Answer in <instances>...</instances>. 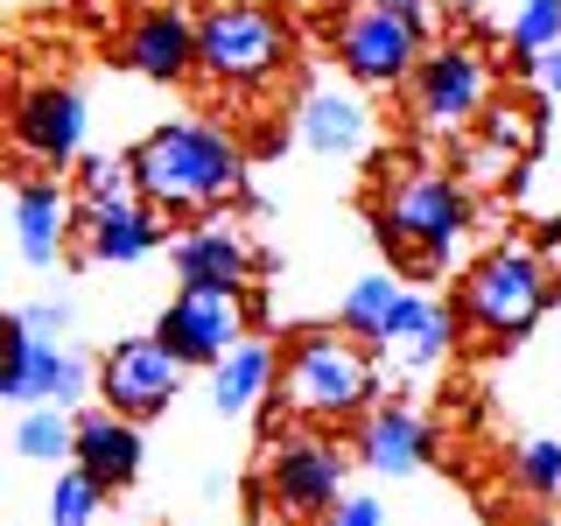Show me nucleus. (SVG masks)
<instances>
[{"mask_svg": "<svg viewBox=\"0 0 561 526\" xmlns=\"http://www.w3.org/2000/svg\"><path fill=\"white\" fill-rule=\"evenodd\" d=\"M127 162L140 175V204H154L162 218H210L218 204H232L239 190H245L239 140L225 134V127H204V119L154 127Z\"/></svg>", "mask_w": 561, "mask_h": 526, "instance_id": "nucleus-1", "label": "nucleus"}, {"mask_svg": "<svg viewBox=\"0 0 561 526\" xmlns=\"http://www.w3.org/2000/svg\"><path fill=\"white\" fill-rule=\"evenodd\" d=\"M373 344L351 338V330H302L288 351H280V379H274V414L288 421H351L373 408Z\"/></svg>", "mask_w": 561, "mask_h": 526, "instance_id": "nucleus-2", "label": "nucleus"}, {"mask_svg": "<svg viewBox=\"0 0 561 526\" xmlns=\"http://www.w3.org/2000/svg\"><path fill=\"white\" fill-rule=\"evenodd\" d=\"M373 225H379V239L393 245L414 274H435L449 260V245L463 239V225H470V190H463V175L421 169V162H393L386 183H379Z\"/></svg>", "mask_w": 561, "mask_h": 526, "instance_id": "nucleus-3", "label": "nucleus"}, {"mask_svg": "<svg viewBox=\"0 0 561 526\" xmlns=\"http://www.w3.org/2000/svg\"><path fill=\"white\" fill-rule=\"evenodd\" d=\"M561 281L548 274V260H540V245H499V253H484L478 267L463 274V288H456V323L470 330L478 344H513L526 330L540 323V309L554 302Z\"/></svg>", "mask_w": 561, "mask_h": 526, "instance_id": "nucleus-4", "label": "nucleus"}, {"mask_svg": "<svg viewBox=\"0 0 561 526\" xmlns=\"http://www.w3.org/2000/svg\"><path fill=\"white\" fill-rule=\"evenodd\" d=\"M288 49H295V28L267 0H218L197 22V70L225 92H253V84L280 78Z\"/></svg>", "mask_w": 561, "mask_h": 526, "instance_id": "nucleus-5", "label": "nucleus"}, {"mask_svg": "<svg viewBox=\"0 0 561 526\" xmlns=\"http://www.w3.org/2000/svg\"><path fill=\"white\" fill-rule=\"evenodd\" d=\"M344 470H351V456L330 443V435L288 428V435H274V449H267L260 499H267L280 519H323L330 505L344 499Z\"/></svg>", "mask_w": 561, "mask_h": 526, "instance_id": "nucleus-6", "label": "nucleus"}, {"mask_svg": "<svg viewBox=\"0 0 561 526\" xmlns=\"http://www.w3.org/2000/svg\"><path fill=\"white\" fill-rule=\"evenodd\" d=\"M421 57V0H365L337 28V64L358 84H408Z\"/></svg>", "mask_w": 561, "mask_h": 526, "instance_id": "nucleus-7", "label": "nucleus"}, {"mask_svg": "<svg viewBox=\"0 0 561 526\" xmlns=\"http://www.w3.org/2000/svg\"><path fill=\"white\" fill-rule=\"evenodd\" d=\"M408 105H414V119H421V134H470L484 119V105H491V70L484 57L470 43H443V49H428V57L414 64V78H408Z\"/></svg>", "mask_w": 561, "mask_h": 526, "instance_id": "nucleus-8", "label": "nucleus"}, {"mask_svg": "<svg viewBox=\"0 0 561 526\" xmlns=\"http://www.w3.org/2000/svg\"><path fill=\"white\" fill-rule=\"evenodd\" d=\"M0 400H14V408H70V400H84V386H92V373H84L78 351L35 338V330L22 323V316H8V338H0Z\"/></svg>", "mask_w": 561, "mask_h": 526, "instance_id": "nucleus-9", "label": "nucleus"}, {"mask_svg": "<svg viewBox=\"0 0 561 526\" xmlns=\"http://www.w3.org/2000/svg\"><path fill=\"white\" fill-rule=\"evenodd\" d=\"M154 338H162L183 365L232 358V351L245 344V295L239 288H175V302L162 309Z\"/></svg>", "mask_w": 561, "mask_h": 526, "instance_id": "nucleus-10", "label": "nucleus"}, {"mask_svg": "<svg viewBox=\"0 0 561 526\" xmlns=\"http://www.w3.org/2000/svg\"><path fill=\"white\" fill-rule=\"evenodd\" d=\"M8 134H14V155H22L28 175L70 169V162H78V140H84V99L70 92V84H57V78L28 84V92L14 99Z\"/></svg>", "mask_w": 561, "mask_h": 526, "instance_id": "nucleus-11", "label": "nucleus"}, {"mask_svg": "<svg viewBox=\"0 0 561 526\" xmlns=\"http://www.w3.org/2000/svg\"><path fill=\"white\" fill-rule=\"evenodd\" d=\"M183 373H190V365L175 358L162 338H127V344L105 351V365H99V393H105V408L148 421V414H162L169 400H175Z\"/></svg>", "mask_w": 561, "mask_h": 526, "instance_id": "nucleus-12", "label": "nucleus"}, {"mask_svg": "<svg viewBox=\"0 0 561 526\" xmlns=\"http://www.w3.org/2000/svg\"><path fill=\"white\" fill-rule=\"evenodd\" d=\"M78 225H84V204L57 175H22L14 183V253L28 267H57L70 253V239H78Z\"/></svg>", "mask_w": 561, "mask_h": 526, "instance_id": "nucleus-13", "label": "nucleus"}, {"mask_svg": "<svg viewBox=\"0 0 561 526\" xmlns=\"http://www.w3.org/2000/svg\"><path fill=\"white\" fill-rule=\"evenodd\" d=\"M119 57H127L140 78L175 84V78L197 70V22H190L175 0H169V8H148V14L127 22V35H119Z\"/></svg>", "mask_w": 561, "mask_h": 526, "instance_id": "nucleus-14", "label": "nucleus"}, {"mask_svg": "<svg viewBox=\"0 0 561 526\" xmlns=\"http://www.w3.org/2000/svg\"><path fill=\"white\" fill-rule=\"evenodd\" d=\"M435 456V435L414 408H365L358 414V464L379 478H414Z\"/></svg>", "mask_w": 561, "mask_h": 526, "instance_id": "nucleus-15", "label": "nucleus"}, {"mask_svg": "<svg viewBox=\"0 0 561 526\" xmlns=\"http://www.w3.org/2000/svg\"><path fill=\"white\" fill-rule=\"evenodd\" d=\"M253 245H245L232 225H190L183 239H175V274H183V288H239L253 281Z\"/></svg>", "mask_w": 561, "mask_h": 526, "instance_id": "nucleus-16", "label": "nucleus"}, {"mask_svg": "<svg viewBox=\"0 0 561 526\" xmlns=\"http://www.w3.org/2000/svg\"><path fill=\"white\" fill-rule=\"evenodd\" d=\"M449 344H456V316L443 302H428V295H400L393 316H386V338H379V351L400 373H428Z\"/></svg>", "mask_w": 561, "mask_h": 526, "instance_id": "nucleus-17", "label": "nucleus"}, {"mask_svg": "<svg viewBox=\"0 0 561 526\" xmlns=\"http://www.w3.org/2000/svg\"><path fill=\"white\" fill-rule=\"evenodd\" d=\"M78 464L92 470L105 491L134 484V478H140V421H134V414H119V408H92V414H78Z\"/></svg>", "mask_w": 561, "mask_h": 526, "instance_id": "nucleus-18", "label": "nucleus"}, {"mask_svg": "<svg viewBox=\"0 0 561 526\" xmlns=\"http://www.w3.org/2000/svg\"><path fill=\"white\" fill-rule=\"evenodd\" d=\"M84 260H113V267H134L162 245V210L154 204H119V210H84Z\"/></svg>", "mask_w": 561, "mask_h": 526, "instance_id": "nucleus-19", "label": "nucleus"}, {"mask_svg": "<svg viewBox=\"0 0 561 526\" xmlns=\"http://www.w3.org/2000/svg\"><path fill=\"white\" fill-rule=\"evenodd\" d=\"M274 379H280V358L267 344L245 338L232 358L210 365V408H218L225 421H239V414H253L260 400H274Z\"/></svg>", "mask_w": 561, "mask_h": 526, "instance_id": "nucleus-20", "label": "nucleus"}, {"mask_svg": "<svg viewBox=\"0 0 561 526\" xmlns=\"http://www.w3.org/2000/svg\"><path fill=\"white\" fill-rule=\"evenodd\" d=\"M295 127H302V140L316 155H358L365 148V99L358 92H337V84H316V92L302 99V113H295Z\"/></svg>", "mask_w": 561, "mask_h": 526, "instance_id": "nucleus-21", "label": "nucleus"}, {"mask_svg": "<svg viewBox=\"0 0 561 526\" xmlns=\"http://www.w3.org/2000/svg\"><path fill=\"white\" fill-rule=\"evenodd\" d=\"M14 449L28 456V464H57V456H78V421H70L64 408H22V421H14Z\"/></svg>", "mask_w": 561, "mask_h": 526, "instance_id": "nucleus-22", "label": "nucleus"}, {"mask_svg": "<svg viewBox=\"0 0 561 526\" xmlns=\"http://www.w3.org/2000/svg\"><path fill=\"white\" fill-rule=\"evenodd\" d=\"M400 295H408V288H400V281H393V274H365V281H358V288H351V295H344V309H337V323L351 330V338H365V344H379V338H386V316H393V302H400Z\"/></svg>", "mask_w": 561, "mask_h": 526, "instance_id": "nucleus-23", "label": "nucleus"}, {"mask_svg": "<svg viewBox=\"0 0 561 526\" xmlns=\"http://www.w3.org/2000/svg\"><path fill=\"white\" fill-rule=\"evenodd\" d=\"M78 204H84V210L140 204V175H134V162H113V155H92V162H78Z\"/></svg>", "mask_w": 561, "mask_h": 526, "instance_id": "nucleus-24", "label": "nucleus"}, {"mask_svg": "<svg viewBox=\"0 0 561 526\" xmlns=\"http://www.w3.org/2000/svg\"><path fill=\"white\" fill-rule=\"evenodd\" d=\"M513 169H519V155L513 148H499L491 134H456V175H463V190H499V183H513Z\"/></svg>", "mask_w": 561, "mask_h": 526, "instance_id": "nucleus-25", "label": "nucleus"}, {"mask_svg": "<svg viewBox=\"0 0 561 526\" xmlns=\"http://www.w3.org/2000/svg\"><path fill=\"white\" fill-rule=\"evenodd\" d=\"M478 134H491L499 148H513L519 162H526V155L540 148V113H534L526 99H491V105H484V119H478Z\"/></svg>", "mask_w": 561, "mask_h": 526, "instance_id": "nucleus-26", "label": "nucleus"}, {"mask_svg": "<svg viewBox=\"0 0 561 526\" xmlns=\"http://www.w3.org/2000/svg\"><path fill=\"white\" fill-rule=\"evenodd\" d=\"M105 499H113V491H105L84 464H78V470H64L57 491H49V526H92Z\"/></svg>", "mask_w": 561, "mask_h": 526, "instance_id": "nucleus-27", "label": "nucleus"}, {"mask_svg": "<svg viewBox=\"0 0 561 526\" xmlns=\"http://www.w3.org/2000/svg\"><path fill=\"white\" fill-rule=\"evenodd\" d=\"M513 478H519V491H534V499H561V443H548V435L519 443L513 449Z\"/></svg>", "mask_w": 561, "mask_h": 526, "instance_id": "nucleus-28", "label": "nucleus"}, {"mask_svg": "<svg viewBox=\"0 0 561 526\" xmlns=\"http://www.w3.org/2000/svg\"><path fill=\"white\" fill-rule=\"evenodd\" d=\"M513 49L519 57H548V49H561V0H526L519 22H513Z\"/></svg>", "mask_w": 561, "mask_h": 526, "instance_id": "nucleus-29", "label": "nucleus"}, {"mask_svg": "<svg viewBox=\"0 0 561 526\" xmlns=\"http://www.w3.org/2000/svg\"><path fill=\"white\" fill-rule=\"evenodd\" d=\"M323 526H379V499H365V491H344V499L323 513Z\"/></svg>", "mask_w": 561, "mask_h": 526, "instance_id": "nucleus-30", "label": "nucleus"}, {"mask_svg": "<svg viewBox=\"0 0 561 526\" xmlns=\"http://www.w3.org/2000/svg\"><path fill=\"white\" fill-rule=\"evenodd\" d=\"M14 316H22L35 338H64V330H70V302H28V309H14Z\"/></svg>", "mask_w": 561, "mask_h": 526, "instance_id": "nucleus-31", "label": "nucleus"}, {"mask_svg": "<svg viewBox=\"0 0 561 526\" xmlns=\"http://www.w3.org/2000/svg\"><path fill=\"white\" fill-rule=\"evenodd\" d=\"M534 245H540V260H548V274L561 281V218H554V225H548V232H540Z\"/></svg>", "mask_w": 561, "mask_h": 526, "instance_id": "nucleus-32", "label": "nucleus"}, {"mask_svg": "<svg viewBox=\"0 0 561 526\" xmlns=\"http://www.w3.org/2000/svg\"><path fill=\"white\" fill-rule=\"evenodd\" d=\"M540 84L561 99V49H548V57H540Z\"/></svg>", "mask_w": 561, "mask_h": 526, "instance_id": "nucleus-33", "label": "nucleus"}, {"mask_svg": "<svg viewBox=\"0 0 561 526\" xmlns=\"http://www.w3.org/2000/svg\"><path fill=\"white\" fill-rule=\"evenodd\" d=\"M519 526H561V519H519Z\"/></svg>", "mask_w": 561, "mask_h": 526, "instance_id": "nucleus-34", "label": "nucleus"}]
</instances>
